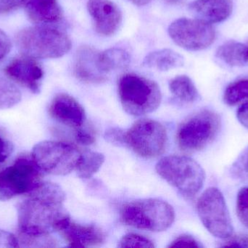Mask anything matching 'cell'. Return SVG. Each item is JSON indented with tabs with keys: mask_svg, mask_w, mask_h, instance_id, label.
I'll use <instances>...</instances> for the list:
<instances>
[{
	"mask_svg": "<svg viewBox=\"0 0 248 248\" xmlns=\"http://www.w3.org/2000/svg\"><path fill=\"white\" fill-rule=\"evenodd\" d=\"M25 196L17 206L19 234L50 235L61 231L71 220L64 208L65 192L56 183L42 182Z\"/></svg>",
	"mask_w": 248,
	"mask_h": 248,
	"instance_id": "cell-1",
	"label": "cell"
},
{
	"mask_svg": "<svg viewBox=\"0 0 248 248\" xmlns=\"http://www.w3.org/2000/svg\"><path fill=\"white\" fill-rule=\"evenodd\" d=\"M15 42L22 55L35 59L61 58L72 47L68 35L55 26L24 28L16 33Z\"/></svg>",
	"mask_w": 248,
	"mask_h": 248,
	"instance_id": "cell-2",
	"label": "cell"
},
{
	"mask_svg": "<svg viewBox=\"0 0 248 248\" xmlns=\"http://www.w3.org/2000/svg\"><path fill=\"white\" fill-rule=\"evenodd\" d=\"M118 91L124 110L132 116L152 113L161 103L158 84L139 74L128 73L122 75L118 83Z\"/></svg>",
	"mask_w": 248,
	"mask_h": 248,
	"instance_id": "cell-3",
	"label": "cell"
},
{
	"mask_svg": "<svg viewBox=\"0 0 248 248\" xmlns=\"http://www.w3.org/2000/svg\"><path fill=\"white\" fill-rule=\"evenodd\" d=\"M157 174L186 199L195 198L205 182L203 168L195 160L186 156L163 157L155 166Z\"/></svg>",
	"mask_w": 248,
	"mask_h": 248,
	"instance_id": "cell-4",
	"label": "cell"
},
{
	"mask_svg": "<svg viewBox=\"0 0 248 248\" xmlns=\"http://www.w3.org/2000/svg\"><path fill=\"white\" fill-rule=\"evenodd\" d=\"M124 224L140 230L159 232L168 230L175 220L173 207L158 199H143L128 202L122 208Z\"/></svg>",
	"mask_w": 248,
	"mask_h": 248,
	"instance_id": "cell-5",
	"label": "cell"
},
{
	"mask_svg": "<svg viewBox=\"0 0 248 248\" xmlns=\"http://www.w3.org/2000/svg\"><path fill=\"white\" fill-rule=\"evenodd\" d=\"M42 170L31 154L19 156L12 165L0 171V200L25 195L42 182Z\"/></svg>",
	"mask_w": 248,
	"mask_h": 248,
	"instance_id": "cell-6",
	"label": "cell"
},
{
	"mask_svg": "<svg viewBox=\"0 0 248 248\" xmlns=\"http://www.w3.org/2000/svg\"><path fill=\"white\" fill-rule=\"evenodd\" d=\"M221 125V118L214 111L198 112L179 126L176 135L178 145L186 152L201 151L214 141Z\"/></svg>",
	"mask_w": 248,
	"mask_h": 248,
	"instance_id": "cell-7",
	"label": "cell"
},
{
	"mask_svg": "<svg viewBox=\"0 0 248 248\" xmlns=\"http://www.w3.org/2000/svg\"><path fill=\"white\" fill-rule=\"evenodd\" d=\"M197 211L201 222L214 237L221 240L232 237L234 227L231 215L219 189L216 187L206 189L198 199Z\"/></svg>",
	"mask_w": 248,
	"mask_h": 248,
	"instance_id": "cell-8",
	"label": "cell"
},
{
	"mask_svg": "<svg viewBox=\"0 0 248 248\" xmlns=\"http://www.w3.org/2000/svg\"><path fill=\"white\" fill-rule=\"evenodd\" d=\"M81 153L68 143L44 141L33 147L31 156L42 172L65 176L75 170Z\"/></svg>",
	"mask_w": 248,
	"mask_h": 248,
	"instance_id": "cell-9",
	"label": "cell"
},
{
	"mask_svg": "<svg viewBox=\"0 0 248 248\" xmlns=\"http://www.w3.org/2000/svg\"><path fill=\"white\" fill-rule=\"evenodd\" d=\"M125 145L138 155L154 158L163 154L167 145V132L160 122L150 119L136 122L125 132Z\"/></svg>",
	"mask_w": 248,
	"mask_h": 248,
	"instance_id": "cell-10",
	"label": "cell"
},
{
	"mask_svg": "<svg viewBox=\"0 0 248 248\" xmlns=\"http://www.w3.org/2000/svg\"><path fill=\"white\" fill-rule=\"evenodd\" d=\"M169 34L176 45L190 51L206 49L216 39L212 25L188 17H181L172 22L169 27Z\"/></svg>",
	"mask_w": 248,
	"mask_h": 248,
	"instance_id": "cell-11",
	"label": "cell"
},
{
	"mask_svg": "<svg viewBox=\"0 0 248 248\" xmlns=\"http://www.w3.org/2000/svg\"><path fill=\"white\" fill-rule=\"evenodd\" d=\"M87 7L94 30L99 34L113 36L120 29L123 14L116 3L110 0H89Z\"/></svg>",
	"mask_w": 248,
	"mask_h": 248,
	"instance_id": "cell-12",
	"label": "cell"
},
{
	"mask_svg": "<svg viewBox=\"0 0 248 248\" xmlns=\"http://www.w3.org/2000/svg\"><path fill=\"white\" fill-rule=\"evenodd\" d=\"M6 75L34 94L40 93L44 70L36 59L22 55L12 60L4 69Z\"/></svg>",
	"mask_w": 248,
	"mask_h": 248,
	"instance_id": "cell-13",
	"label": "cell"
},
{
	"mask_svg": "<svg viewBox=\"0 0 248 248\" xmlns=\"http://www.w3.org/2000/svg\"><path fill=\"white\" fill-rule=\"evenodd\" d=\"M49 113L60 123L74 129L82 126L85 122L84 108L74 97L65 93L54 97L49 105Z\"/></svg>",
	"mask_w": 248,
	"mask_h": 248,
	"instance_id": "cell-14",
	"label": "cell"
},
{
	"mask_svg": "<svg viewBox=\"0 0 248 248\" xmlns=\"http://www.w3.org/2000/svg\"><path fill=\"white\" fill-rule=\"evenodd\" d=\"M70 247H97L105 242V234L94 225H81L70 220L59 231Z\"/></svg>",
	"mask_w": 248,
	"mask_h": 248,
	"instance_id": "cell-15",
	"label": "cell"
},
{
	"mask_svg": "<svg viewBox=\"0 0 248 248\" xmlns=\"http://www.w3.org/2000/svg\"><path fill=\"white\" fill-rule=\"evenodd\" d=\"M25 11L29 20L38 26H55L63 18L58 0H26Z\"/></svg>",
	"mask_w": 248,
	"mask_h": 248,
	"instance_id": "cell-16",
	"label": "cell"
},
{
	"mask_svg": "<svg viewBox=\"0 0 248 248\" xmlns=\"http://www.w3.org/2000/svg\"><path fill=\"white\" fill-rule=\"evenodd\" d=\"M189 10L197 19L214 24L231 16L233 3L232 0H195L189 4Z\"/></svg>",
	"mask_w": 248,
	"mask_h": 248,
	"instance_id": "cell-17",
	"label": "cell"
},
{
	"mask_svg": "<svg viewBox=\"0 0 248 248\" xmlns=\"http://www.w3.org/2000/svg\"><path fill=\"white\" fill-rule=\"evenodd\" d=\"M99 52L90 46H83L77 52L74 74L84 83H101L106 80V74L99 69L97 55Z\"/></svg>",
	"mask_w": 248,
	"mask_h": 248,
	"instance_id": "cell-18",
	"label": "cell"
},
{
	"mask_svg": "<svg viewBox=\"0 0 248 248\" xmlns=\"http://www.w3.org/2000/svg\"><path fill=\"white\" fill-rule=\"evenodd\" d=\"M184 64L183 56L176 51L168 48L150 52L146 55L142 62L144 66L160 71H168L179 68L183 66Z\"/></svg>",
	"mask_w": 248,
	"mask_h": 248,
	"instance_id": "cell-19",
	"label": "cell"
},
{
	"mask_svg": "<svg viewBox=\"0 0 248 248\" xmlns=\"http://www.w3.org/2000/svg\"><path fill=\"white\" fill-rule=\"evenodd\" d=\"M216 56L230 66H244L248 64V45L235 41L225 42L218 47Z\"/></svg>",
	"mask_w": 248,
	"mask_h": 248,
	"instance_id": "cell-20",
	"label": "cell"
},
{
	"mask_svg": "<svg viewBox=\"0 0 248 248\" xmlns=\"http://www.w3.org/2000/svg\"><path fill=\"white\" fill-rule=\"evenodd\" d=\"M129 64V54L122 48H109L103 52H99L97 55L99 69L105 74L114 70L124 69Z\"/></svg>",
	"mask_w": 248,
	"mask_h": 248,
	"instance_id": "cell-21",
	"label": "cell"
},
{
	"mask_svg": "<svg viewBox=\"0 0 248 248\" xmlns=\"http://www.w3.org/2000/svg\"><path fill=\"white\" fill-rule=\"evenodd\" d=\"M170 93L175 98L185 103H192L199 99L200 94L190 77L178 75L169 83Z\"/></svg>",
	"mask_w": 248,
	"mask_h": 248,
	"instance_id": "cell-22",
	"label": "cell"
},
{
	"mask_svg": "<svg viewBox=\"0 0 248 248\" xmlns=\"http://www.w3.org/2000/svg\"><path fill=\"white\" fill-rule=\"evenodd\" d=\"M105 156L97 151H87L81 153L76 167L77 176L81 179L93 177L103 165Z\"/></svg>",
	"mask_w": 248,
	"mask_h": 248,
	"instance_id": "cell-23",
	"label": "cell"
},
{
	"mask_svg": "<svg viewBox=\"0 0 248 248\" xmlns=\"http://www.w3.org/2000/svg\"><path fill=\"white\" fill-rule=\"evenodd\" d=\"M248 100V78L240 79L229 84L224 93V100L230 106H234Z\"/></svg>",
	"mask_w": 248,
	"mask_h": 248,
	"instance_id": "cell-24",
	"label": "cell"
},
{
	"mask_svg": "<svg viewBox=\"0 0 248 248\" xmlns=\"http://www.w3.org/2000/svg\"><path fill=\"white\" fill-rule=\"evenodd\" d=\"M21 100V93L13 83L0 77V109H9Z\"/></svg>",
	"mask_w": 248,
	"mask_h": 248,
	"instance_id": "cell-25",
	"label": "cell"
},
{
	"mask_svg": "<svg viewBox=\"0 0 248 248\" xmlns=\"http://www.w3.org/2000/svg\"><path fill=\"white\" fill-rule=\"evenodd\" d=\"M119 248H153L154 244L148 238L140 235V234L130 233L124 235L119 241Z\"/></svg>",
	"mask_w": 248,
	"mask_h": 248,
	"instance_id": "cell-26",
	"label": "cell"
},
{
	"mask_svg": "<svg viewBox=\"0 0 248 248\" xmlns=\"http://www.w3.org/2000/svg\"><path fill=\"white\" fill-rule=\"evenodd\" d=\"M236 211L240 222L248 229V186L239 191L236 201Z\"/></svg>",
	"mask_w": 248,
	"mask_h": 248,
	"instance_id": "cell-27",
	"label": "cell"
},
{
	"mask_svg": "<svg viewBox=\"0 0 248 248\" xmlns=\"http://www.w3.org/2000/svg\"><path fill=\"white\" fill-rule=\"evenodd\" d=\"M75 139L81 145L89 146L94 144L96 141L94 131L93 128L81 126L76 129Z\"/></svg>",
	"mask_w": 248,
	"mask_h": 248,
	"instance_id": "cell-28",
	"label": "cell"
},
{
	"mask_svg": "<svg viewBox=\"0 0 248 248\" xmlns=\"http://www.w3.org/2000/svg\"><path fill=\"white\" fill-rule=\"evenodd\" d=\"M169 248H202V245L198 242L196 239L192 236L182 235L175 239L170 245Z\"/></svg>",
	"mask_w": 248,
	"mask_h": 248,
	"instance_id": "cell-29",
	"label": "cell"
},
{
	"mask_svg": "<svg viewBox=\"0 0 248 248\" xmlns=\"http://www.w3.org/2000/svg\"><path fill=\"white\" fill-rule=\"evenodd\" d=\"M248 170V147L244 150L232 166V173L240 176Z\"/></svg>",
	"mask_w": 248,
	"mask_h": 248,
	"instance_id": "cell-30",
	"label": "cell"
},
{
	"mask_svg": "<svg viewBox=\"0 0 248 248\" xmlns=\"http://www.w3.org/2000/svg\"><path fill=\"white\" fill-rule=\"evenodd\" d=\"M125 132L119 128H111L106 131V138L112 144L125 145Z\"/></svg>",
	"mask_w": 248,
	"mask_h": 248,
	"instance_id": "cell-31",
	"label": "cell"
},
{
	"mask_svg": "<svg viewBox=\"0 0 248 248\" xmlns=\"http://www.w3.org/2000/svg\"><path fill=\"white\" fill-rule=\"evenodd\" d=\"M18 240L8 231L0 230V248H18Z\"/></svg>",
	"mask_w": 248,
	"mask_h": 248,
	"instance_id": "cell-32",
	"label": "cell"
},
{
	"mask_svg": "<svg viewBox=\"0 0 248 248\" xmlns=\"http://www.w3.org/2000/svg\"><path fill=\"white\" fill-rule=\"evenodd\" d=\"M14 151V146L0 135V164L4 163Z\"/></svg>",
	"mask_w": 248,
	"mask_h": 248,
	"instance_id": "cell-33",
	"label": "cell"
},
{
	"mask_svg": "<svg viewBox=\"0 0 248 248\" xmlns=\"http://www.w3.org/2000/svg\"><path fill=\"white\" fill-rule=\"evenodd\" d=\"M26 0H0V15L14 11L26 3Z\"/></svg>",
	"mask_w": 248,
	"mask_h": 248,
	"instance_id": "cell-34",
	"label": "cell"
},
{
	"mask_svg": "<svg viewBox=\"0 0 248 248\" xmlns=\"http://www.w3.org/2000/svg\"><path fill=\"white\" fill-rule=\"evenodd\" d=\"M11 48L12 43L10 38L0 29V61L8 55Z\"/></svg>",
	"mask_w": 248,
	"mask_h": 248,
	"instance_id": "cell-35",
	"label": "cell"
},
{
	"mask_svg": "<svg viewBox=\"0 0 248 248\" xmlns=\"http://www.w3.org/2000/svg\"><path fill=\"white\" fill-rule=\"evenodd\" d=\"M237 118L239 122L248 129V100L243 103L237 109Z\"/></svg>",
	"mask_w": 248,
	"mask_h": 248,
	"instance_id": "cell-36",
	"label": "cell"
},
{
	"mask_svg": "<svg viewBox=\"0 0 248 248\" xmlns=\"http://www.w3.org/2000/svg\"><path fill=\"white\" fill-rule=\"evenodd\" d=\"M224 247L248 248V235L238 236L227 241Z\"/></svg>",
	"mask_w": 248,
	"mask_h": 248,
	"instance_id": "cell-37",
	"label": "cell"
},
{
	"mask_svg": "<svg viewBox=\"0 0 248 248\" xmlns=\"http://www.w3.org/2000/svg\"><path fill=\"white\" fill-rule=\"evenodd\" d=\"M128 1L132 4H135V5L141 7V6L147 5L151 1V0H128Z\"/></svg>",
	"mask_w": 248,
	"mask_h": 248,
	"instance_id": "cell-38",
	"label": "cell"
},
{
	"mask_svg": "<svg viewBox=\"0 0 248 248\" xmlns=\"http://www.w3.org/2000/svg\"></svg>",
	"mask_w": 248,
	"mask_h": 248,
	"instance_id": "cell-39",
	"label": "cell"
}]
</instances>
